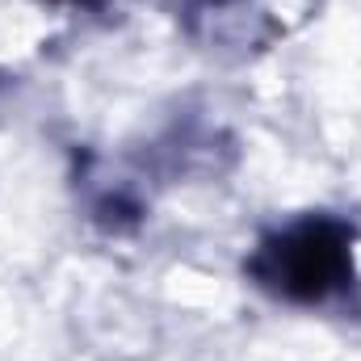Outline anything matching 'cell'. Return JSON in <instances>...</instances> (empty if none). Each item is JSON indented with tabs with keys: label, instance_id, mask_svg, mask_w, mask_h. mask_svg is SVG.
Masks as SVG:
<instances>
[{
	"label": "cell",
	"instance_id": "obj_1",
	"mask_svg": "<svg viewBox=\"0 0 361 361\" xmlns=\"http://www.w3.org/2000/svg\"><path fill=\"white\" fill-rule=\"evenodd\" d=\"M244 277L273 302L361 319L357 223L336 210H307L273 223L248 248Z\"/></svg>",
	"mask_w": 361,
	"mask_h": 361
},
{
	"label": "cell",
	"instance_id": "obj_2",
	"mask_svg": "<svg viewBox=\"0 0 361 361\" xmlns=\"http://www.w3.org/2000/svg\"><path fill=\"white\" fill-rule=\"evenodd\" d=\"M51 4H68V8H101L105 0H51Z\"/></svg>",
	"mask_w": 361,
	"mask_h": 361
},
{
	"label": "cell",
	"instance_id": "obj_3",
	"mask_svg": "<svg viewBox=\"0 0 361 361\" xmlns=\"http://www.w3.org/2000/svg\"><path fill=\"white\" fill-rule=\"evenodd\" d=\"M193 4H202V8H223V4H235V0H193Z\"/></svg>",
	"mask_w": 361,
	"mask_h": 361
}]
</instances>
